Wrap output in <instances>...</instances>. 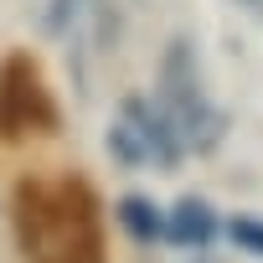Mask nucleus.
Here are the masks:
<instances>
[{
    "label": "nucleus",
    "instance_id": "obj_1",
    "mask_svg": "<svg viewBox=\"0 0 263 263\" xmlns=\"http://www.w3.org/2000/svg\"><path fill=\"white\" fill-rule=\"evenodd\" d=\"M16 237L26 263H103L98 196L78 176L16 186Z\"/></svg>",
    "mask_w": 263,
    "mask_h": 263
},
{
    "label": "nucleus",
    "instance_id": "obj_2",
    "mask_svg": "<svg viewBox=\"0 0 263 263\" xmlns=\"http://www.w3.org/2000/svg\"><path fill=\"white\" fill-rule=\"evenodd\" d=\"M160 103H165V119L176 124V135L186 150L206 155L222 145L227 135V114L206 98V83H201V62H196V47L186 36H176L165 47V62H160Z\"/></svg>",
    "mask_w": 263,
    "mask_h": 263
},
{
    "label": "nucleus",
    "instance_id": "obj_3",
    "mask_svg": "<svg viewBox=\"0 0 263 263\" xmlns=\"http://www.w3.org/2000/svg\"><path fill=\"white\" fill-rule=\"evenodd\" d=\"M57 108L42 88V67L26 52H11L0 62V140H21L31 129H52Z\"/></svg>",
    "mask_w": 263,
    "mask_h": 263
},
{
    "label": "nucleus",
    "instance_id": "obj_4",
    "mask_svg": "<svg viewBox=\"0 0 263 263\" xmlns=\"http://www.w3.org/2000/svg\"><path fill=\"white\" fill-rule=\"evenodd\" d=\"M119 119L140 135V145H145V160H155V165H165V171H176L181 165V135H176V124L165 119V108H155L150 98H124V108H119Z\"/></svg>",
    "mask_w": 263,
    "mask_h": 263
},
{
    "label": "nucleus",
    "instance_id": "obj_5",
    "mask_svg": "<svg viewBox=\"0 0 263 263\" xmlns=\"http://www.w3.org/2000/svg\"><path fill=\"white\" fill-rule=\"evenodd\" d=\"M165 242H176V248H206L212 237H217V212L201 201V196H181L171 212H165V232H160Z\"/></svg>",
    "mask_w": 263,
    "mask_h": 263
},
{
    "label": "nucleus",
    "instance_id": "obj_6",
    "mask_svg": "<svg viewBox=\"0 0 263 263\" xmlns=\"http://www.w3.org/2000/svg\"><path fill=\"white\" fill-rule=\"evenodd\" d=\"M114 217H119V227L135 237V242H155V237L165 232V212H160L150 196H135V191L114 206Z\"/></svg>",
    "mask_w": 263,
    "mask_h": 263
},
{
    "label": "nucleus",
    "instance_id": "obj_7",
    "mask_svg": "<svg viewBox=\"0 0 263 263\" xmlns=\"http://www.w3.org/2000/svg\"><path fill=\"white\" fill-rule=\"evenodd\" d=\"M103 145H108V155H114L119 165H145V145H140V135H135L124 119L108 129V140H103Z\"/></svg>",
    "mask_w": 263,
    "mask_h": 263
},
{
    "label": "nucleus",
    "instance_id": "obj_8",
    "mask_svg": "<svg viewBox=\"0 0 263 263\" xmlns=\"http://www.w3.org/2000/svg\"><path fill=\"white\" fill-rule=\"evenodd\" d=\"M227 237H232L237 253L263 258V217H232V222H227Z\"/></svg>",
    "mask_w": 263,
    "mask_h": 263
},
{
    "label": "nucleus",
    "instance_id": "obj_9",
    "mask_svg": "<svg viewBox=\"0 0 263 263\" xmlns=\"http://www.w3.org/2000/svg\"><path fill=\"white\" fill-rule=\"evenodd\" d=\"M232 6H242L248 16H258V21H263V0H232Z\"/></svg>",
    "mask_w": 263,
    "mask_h": 263
}]
</instances>
